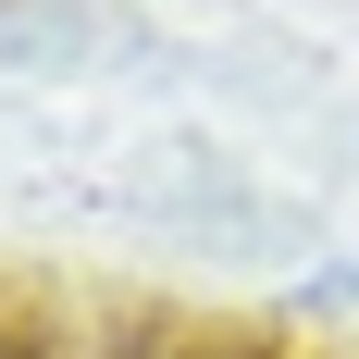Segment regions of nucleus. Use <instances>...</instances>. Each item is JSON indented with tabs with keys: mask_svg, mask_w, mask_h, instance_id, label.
<instances>
[{
	"mask_svg": "<svg viewBox=\"0 0 359 359\" xmlns=\"http://www.w3.org/2000/svg\"><path fill=\"white\" fill-rule=\"evenodd\" d=\"M0 359H25V347H13V334H0Z\"/></svg>",
	"mask_w": 359,
	"mask_h": 359,
	"instance_id": "obj_1",
	"label": "nucleus"
}]
</instances>
